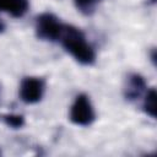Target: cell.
<instances>
[{"instance_id":"obj_1","label":"cell","mask_w":157,"mask_h":157,"mask_svg":"<svg viewBox=\"0 0 157 157\" xmlns=\"http://www.w3.org/2000/svg\"><path fill=\"white\" fill-rule=\"evenodd\" d=\"M59 40L65 50L70 53L80 64L91 65L94 63L96 53L91 44L86 40L85 34L78 28L70 25H64Z\"/></svg>"},{"instance_id":"obj_2","label":"cell","mask_w":157,"mask_h":157,"mask_svg":"<svg viewBox=\"0 0 157 157\" xmlns=\"http://www.w3.org/2000/svg\"><path fill=\"white\" fill-rule=\"evenodd\" d=\"M63 28L64 23H61L60 20L50 12L40 13L36 20V34L39 39L43 40H59Z\"/></svg>"},{"instance_id":"obj_3","label":"cell","mask_w":157,"mask_h":157,"mask_svg":"<svg viewBox=\"0 0 157 157\" xmlns=\"http://www.w3.org/2000/svg\"><path fill=\"white\" fill-rule=\"evenodd\" d=\"M96 118L92 103L87 94L80 93L76 96L71 108H70V120L81 126H88L93 123Z\"/></svg>"},{"instance_id":"obj_4","label":"cell","mask_w":157,"mask_h":157,"mask_svg":"<svg viewBox=\"0 0 157 157\" xmlns=\"http://www.w3.org/2000/svg\"><path fill=\"white\" fill-rule=\"evenodd\" d=\"M44 93V82L39 77H25L20 85V98L27 103L33 104L42 99Z\"/></svg>"},{"instance_id":"obj_5","label":"cell","mask_w":157,"mask_h":157,"mask_svg":"<svg viewBox=\"0 0 157 157\" xmlns=\"http://www.w3.org/2000/svg\"><path fill=\"white\" fill-rule=\"evenodd\" d=\"M145 90H146V82L144 77L139 74H131L126 80V85L124 88V96L129 101H135L139 97H141Z\"/></svg>"},{"instance_id":"obj_6","label":"cell","mask_w":157,"mask_h":157,"mask_svg":"<svg viewBox=\"0 0 157 157\" xmlns=\"http://www.w3.org/2000/svg\"><path fill=\"white\" fill-rule=\"evenodd\" d=\"M29 7L28 0H0V11L7 12L12 17H22Z\"/></svg>"},{"instance_id":"obj_7","label":"cell","mask_w":157,"mask_h":157,"mask_svg":"<svg viewBox=\"0 0 157 157\" xmlns=\"http://www.w3.org/2000/svg\"><path fill=\"white\" fill-rule=\"evenodd\" d=\"M144 110L151 118H156V90L150 88L144 99Z\"/></svg>"},{"instance_id":"obj_8","label":"cell","mask_w":157,"mask_h":157,"mask_svg":"<svg viewBox=\"0 0 157 157\" xmlns=\"http://www.w3.org/2000/svg\"><path fill=\"white\" fill-rule=\"evenodd\" d=\"M2 120L7 126L12 129H20L25 125V118L21 114H5Z\"/></svg>"},{"instance_id":"obj_9","label":"cell","mask_w":157,"mask_h":157,"mask_svg":"<svg viewBox=\"0 0 157 157\" xmlns=\"http://www.w3.org/2000/svg\"><path fill=\"white\" fill-rule=\"evenodd\" d=\"M99 0H75L77 10L85 15H91L94 11V7Z\"/></svg>"},{"instance_id":"obj_10","label":"cell","mask_w":157,"mask_h":157,"mask_svg":"<svg viewBox=\"0 0 157 157\" xmlns=\"http://www.w3.org/2000/svg\"><path fill=\"white\" fill-rule=\"evenodd\" d=\"M4 28H5V25H4V22L0 20V33L4 31Z\"/></svg>"},{"instance_id":"obj_11","label":"cell","mask_w":157,"mask_h":157,"mask_svg":"<svg viewBox=\"0 0 157 157\" xmlns=\"http://www.w3.org/2000/svg\"><path fill=\"white\" fill-rule=\"evenodd\" d=\"M152 1H155V0H152Z\"/></svg>"}]
</instances>
